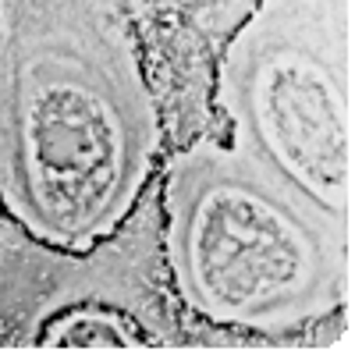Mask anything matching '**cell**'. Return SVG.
Returning a JSON list of instances; mask_svg holds the SVG:
<instances>
[{"label":"cell","instance_id":"cell-1","mask_svg":"<svg viewBox=\"0 0 355 355\" xmlns=\"http://www.w3.org/2000/svg\"><path fill=\"white\" fill-rule=\"evenodd\" d=\"M125 125L75 71H46L25 89L21 174L36 220L71 239L96 227L125 182Z\"/></svg>","mask_w":355,"mask_h":355},{"label":"cell","instance_id":"cell-2","mask_svg":"<svg viewBox=\"0 0 355 355\" xmlns=\"http://www.w3.org/2000/svg\"><path fill=\"white\" fill-rule=\"evenodd\" d=\"M185 266L199 302L217 316H263L313 281V242L277 202L245 185L206 189L185 227Z\"/></svg>","mask_w":355,"mask_h":355},{"label":"cell","instance_id":"cell-3","mask_svg":"<svg viewBox=\"0 0 355 355\" xmlns=\"http://www.w3.org/2000/svg\"><path fill=\"white\" fill-rule=\"evenodd\" d=\"M252 110L277 164L323 202H345L352 185V117L331 75L302 53H274L256 68Z\"/></svg>","mask_w":355,"mask_h":355},{"label":"cell","instance_id":"cell-4","mask_svg":"<svg viewBox=\"0 0 355 355\" xmlns=\"http://www.w3.org/2000/svg\"><path fill=\"white\" fill-rule=\"evenodd\" d=\"M57 345L61 348H89V352H114V348H132L128 334L117 327L114 320L107 316H96V313H85V316H75L68 320L61 334H57Z\"/></svg>","mask_w":355,"mask_h":355}]
</instances>
